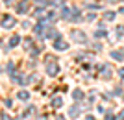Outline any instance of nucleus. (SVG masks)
I'll return each instance as SVG.
<instances>
[{
  "label": "nucleus",
  "mask_w": 124,
  "mask_h": 120,
  "mask_svg": "<svg viewBox=\"0 0 124 120\" xmlns=\"http://www.w3.org/2000/svg\"><path fill=\"white\" fill-rule=\"evenodd\" d=\"M78 113H80V111H78V107H70V116H78Z\"/></svg>",
  "instance_id": "obj_14"
},
{
  "label": "nucleus",
  "mask_w": 124,
  "mask_h": 120,
  "mask_svg": "<svg viewBox=\"0 0 124 120\" xmlns=\"http://www.w3.org/2000/svg\"><path fill=\"white\" fill-rule=\"evenodd\" d=\"M67 46H69V44L63 41L61 37H57L56 41H54V48H56V50H67Z\"/></svg>",
  "instance_id": "obj_5"
},
{
  "label": "nucleus",
  "mask_w": 124,
  "mask_h": 120,
  "mask_svg": "<svg viewBox=\"0 0 124 120\" xmlns=\"http://www.w3.org/2000/svg\"><path fill=\"white\" fill-rule=\"evenodd\" d=\"M2 120H11V118H9L8 115H2Z\"/></svg>",
  "instance_id": "obj_17"
},
{
  "label": "nucleus",
  "mask_w": 124,
  "mask_h": 120,
  "mask_svg": "<svg viewBox=\"0 0 124 120\" xmlns=\"http://www.w3.org/2000/svg\"><path fill=\"white\" fill-rule=\"evenodd\" d=\"M19 42H21V37H19V35H13L9 39V46H17Z\"/></svg>",
  "instance_id": "obj_8"
},
{
  "label": "nucleus",
  "mask_w": 124,
  "mask_h": 120,
  "mask_svg": "<svg viewBox=\"0 0 124 120\" xmlns=\"http://www.w3.org/2000/svg\"><path fill=\"white\" fill-rule=\"evenodd\" d=\"M43 30H45V24H41V22H37V24H35V28H33L35 35H43Z\"/></svg>",
  "instance_id": "obj_7"
},
{
  "label": "nucleus",
  "mask_w": 124,
  "mask_h": 120,
  "mask_svg": "<svg viewBox=\"0 0 124 120\" xmlns=\"http://www.w3.org/2000/svg\"><path fill=\"white\" fill-rule=\"evenodd\" d=\"M72 96H74L76 100H80V98L83 96V92H82V91H74V92H72Z\"/></svg>",
  "instance_id": "obj_13"
},
{
  "label": "nucleus",
  "mask_w": 124,
  "mask_h": 120,
  "mask_svg": "<svg viewBox=\"0 0 124 120\" xmlns=\"http://www.w3.org/2000/svg\"><path fill=\"white\" fill-rule=\"evenodd\" d=\"M61 104H63L61 98H54L52 100V105H54V107H61Z\"/></svg>",
  "instance_id": "obj_10"
},
{
  "label": "nucleus",
  "mask_w": 124,
  "mask_h": 120,
  "mask_svg": "<svg viewBox=\"0 0 124 120\" xmlns=\"http://www.w3.org/2000/svg\"><path fill=\"white\" fill-rule=\"evenodd\" d=\"M104 35H106V31H104V30H98V31H96V37H104Z\"/></svg>",
  "instance_id": "obj_16"
},
{
  "label": "nucleus",
  "mask_w": 124,
  "mask_h": 120,
  "mask_svg": "<svg viewBox=\"0 0 124 120\" xmlns=\"http://www.w3.org/2000/svg\"><path fill=\"white\" fill-rule=\"evenodd\" d=\"M119 74H120V76L124 78V68H120V72H119Z\"/></svg>",
  "instance_id": "obj_18"
},
{
  "label": "nucleus",
  "mask_w": 124,
  "mask_h": 120,
  "mask_svg": "<svg viewBox=\"0 0 124 120\" xmlns=\"http://www.w3.org/2000/svg\"><path fill=\"white\" fill-rule=\"evenodd\" d=\"M70 37H72V41H76V42H85L87 41V35H85L82 30H72L70 31Z\"/></svg>",
  "instance_id": "obj_2"
},
{
  "label": "nucleus",
  "mask_w": 124,
  "mask_h": 120,
  "mask_svg": "<svg viewBox=\"0 0 124 120\" xmlns=\"http://www.w3.org/2000/svg\"><path fill=\"white\" fill-rule=\"evenodd\" d=\"M57 72H59L57 61L52 57V56H48V57H46V74H50V76H56Z\"/></svg>",
  "instance_id": "obj_1"
},
{
  "label": "nucleus",
  "mask_w": 124,
  "mask_h": 120,
  "mask_svg": "<svg viewBox=\"0 0 124 120\" xmlns=\"http://www.w3.org/2000/svg\"><path fill=\"white\" fill-rule=\"evenodd\" d=\"M17 96H19L21 100H28V92H26V91H21V92L17 94Z\"/></svg>",
  "instance_id": "obj_11"
},
{
  "label": "nucleus",
  "mask_w": 124,
  "mask_h": 120,
  "mask_svg": "<svg viewBox=\"0 0 124 120\" xmlns=\"http://www.w3.org/2000/svg\"><path fill=\"white\" fill-rule=\"evenodd\" d=\"M0 44H2V41H0Z\"/></svg>",
  "instance_id": "obj_22"
},
{
  "label": "nucleus",
  "mask_w": 124,
  "mask_h": 120,
  "mask_svg": "<svg viewBox=\"0 0 124 120\" xmlns=\"http://www.w3.org/2000/svg\"><path fill=\"white\" fill-rule=\"evenodd\" d=\"M111 57H113V59H124V56L120 52H113V54H111Z\"/></svg>",
  "instance_id": "obj_12"
},
{
  "label": "nucleus",
  "mask_w": 124,
  "mask_h": 120,
  "mask_svg": "<svg viewBox=\"0 0 124 120\" xmlns=\"http://www.w3.org/2000/svg\"><path fill=\"white\" fill-rule=\"evenodd\" d=\"M104 17H106V21H111V19L115 17V13H113V11H108V13H106Z\"/></svg>",
  "instance_id": "obj_15"
},
{
  "label": "nucleus",
  "mask_w": 124,
  "mask_h": 120,
  "mask_svg": "<svg viewBox=\"0 0 124 120\" xmlns=\"http://www.w3.org/2000/svg\"><path fill=\"white\" fill-rule=\"evenodd\" d=\"M119 116H120V118H124V111H120V115H119Z\"/></svg>",
  "instance_id": "obj_20"
},
{
  "label": "nucleus",
  "mask_w": 124,
  "mask_h": 120,
  "mask_svg": "<svg viewBox=\"0 0 124 120\" xmlns=\"http://www.w3.org/2000/svg\"><path fill=\"white\" fill-rule=\"evenodd\" d=\"M15 24H17V21L11 15H6L4 19H2V22H0V26H2V28H13Z\"/></svg>",
  "instance_id": "obj_3"
},
{
  "label": "nucleus",
  "mask_w": 124,
  "mask_h": 120,
  "mask_svg": "<svg viewBox=\"0 0 124 120\" xmlns=\"http://www.w3.org/2000/svg\"><path fill=\"white\" fill-rule=\"evenodd\" d=\"M69 19H70V21H72V22H82V21H83V19H82V15H80L78 11H72Z\"/></svg>",
  "instance_id": "obj_6"
},
{
  "label": "nucleus",
  "mask_w": 124,
  "mask_h": 120,
  "mask_svg": "<svg viewBox=\"0 0 124 120\" xmlns=\"http://www.w3.org/2000/svg\"><path fill=\"white\" fill-rule=\"evenodd\" d=\"M4 2H6V4H8V6H9V4H11V2H13V0H4Z\"/></svg>",
  "instance_id": "obj_19"
},
{
  "label": "nucleus",
  "mask_w": 124,
  "mask_h": 120,
  "mask_svg": "<svg viewBox=\"0 0 124 120\" xmlns=\"http://www.w3.org/2000/svg\"><path fill=\"white\" fill-rule=\"evenodd\" d=\"M69 15H70V9H69V7H63L61 9V19H69Z\"/></svg>",
  "instance_id": "obj_9"
},
{
  "label": "nucleus",
  "mask_w": 124,
  "mask_h": 120,
  "mask_svg": "<svg viewBox=\"0 0 124 120\" xmlns=\"http://www.w3.org/2000/svg\"><path fill=\"white\" fill-rule=\"evenodd\" d=\"M28 9H30V2L28 0H21L19 4H17V13H28Z\"/></svg>",
  "instance_id": "obj_4"
},
{
  "label": "nucleus",
  "mask_w": 124,
  "mask_h": 120,
  "mask_svg": "<svg viewBox=\"0 0 124 120\" xmlns=\"http://www.w3.org/2000/svg\"><path fill=\"white\" fill-rule=\"evenodd\" d=\"M87 120H94V118H91V116H89V118H87Z\"/></svg>",
  "instance_id": "obj_21"
}]
</instances>
